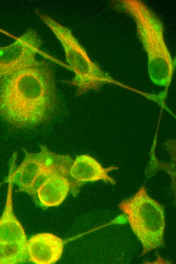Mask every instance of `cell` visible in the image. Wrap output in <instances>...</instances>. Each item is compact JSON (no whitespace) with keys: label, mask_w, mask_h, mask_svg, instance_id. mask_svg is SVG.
I'll return each instance as SVG.
<instances>
[{"label":"cell","mask_w":176,"mask_h":264,"mask_svg":"<svg viewBox=\"0 0 176 264\" xmlns=\"http://www.w3.org/2000/svg\"><path fill=\"white\" fill-rule=\"evenodd\" d=\"M37 14L62 45L66 60L75 74L74 78L68 83L76 87V96L90 90L98 91L106 84H119L91 59L68 27L47 15L40 12Z\"/></svg>","instance_id":"3"},{"label":"cell","mask_w":176,"mask_h":264,"mask_svg":"<svg viewBox=\"0 0 176 264\" xmlns=\"http://www.w3.org/2000/svg\"><path fill=\"white\" fill-rule=\"evenodd\" d=\"M61 108L54 73L43 61L0 79V118L15 128L46 124Z\"/></svg>","instance_id":"1"},{"label":"cell","mask_w":176,"mask_h":264,"mask_svg":"<svg viewBox=\"0 0 176 264\" xmlns=\"http://www.w3.org/2000/svg\"><path fill=\"white\" fill-rule=\"evenodd\" d=\"M64 246V241L53 234H35L27 240L29 260L36 264L55 263L61 258Z\"/></svg>","instance_id":"7"},{"label":"cell","mask_w":176,"mask_h":264,"mask_svg":"<svg viewBox=\"0 0 176 264\" xmlns=\"http://www.w3.org/2000/svg\"><path fill=\"white\" fill-rule=\"evenodd\" d=\"M69 192L76 196V191L70 174L56 173L49 177L36 190L37 202L43 207L58 206L67 197Z\"/></svg>","instance_id":"9"},{"label":"cell","mask_w":176,"mask_h":264,"mask_svg":"<svg viewBox=\"0 0 176 264\" xmlns=\"http://www.w3.org/2000/svg\"><path fill=\"white\" fill-rule=\"evenodd\" d=\"M41 43L36 31L29 28L11 45L0 46V79L41 64L42 61L38 60L36 56Z\"/></svg>","instance_id":"6"},{"label":"cell","mask_w":176,"mask_h":264,"mask_svg":"<svg viewBox=\"0 0 176 264\" xmlns=\"http://www.w3.org/2000/svg\"><path fill=\"white\" fill-rule=\"evenodd\" d=\"M113 4L116 10L126 13L135 21L137 35L147 55L151 80L157 85L167 88L175 62L166 45L160 18L140 0H119Z\"/></svg>","instance_id":"2"},{"label":"cell","mask_w":176,"mask_h":264,"mask_svg":"<svg viewBox=\"0 0 176 264\" xmlns=\"http://www.w3.org/2000/svg\"><path fill=\"white\" fill-rule=\"evenodd\" d=\"M117 167H103L94 158L87 154L76 156L73 161L70 170V176L76 191L84 183L103 180L114 184L115 182L108 173Z\"/></svg>","instance_id":"8"},{"label":"cell","mask_w":176,"mask_h":264,"mask_svg":"<svg viewBox=\"0 0 176 264\" xmlns=\"http://www.w3.org/2000/svg\"><path fill=\"white\" fill-rule=\"evenodd\" d=\"M27 242H0V264H20L29 262Z\"/></svg>","instance_id":"11"},{"label":"cell","mask_w":176,"mask_h":264,"mask_svg":"<svg viewBox=\"0 0 176 264\" xmlns=\"http://www.w3.org/2000/svg\"><path fill=\"white\" fill-rule=\"evenodd\" d=\"M24 151L20 166L15 171L10 169L13 184L17 186L16 191L27 193L37 202L36 192L41 183L56 173L70 174L73 160L68 155L52 152L45 146L37 153Z\"/></svg>","instance_id":"5"},{"label":"cell","mask_w":176,"mask_h":264,"mask_svg":"<svg viewBox=\"0 0 176 264\" xmlns=\"http://www.w3.org/2000/svg\"><path fill=\"white\" fill-rule=\"evenodd\" d=\"M119 207L142 244V255L164 246V208L148 195L144 186L131 197L122 201Z\"/></svg>","instance_id":"4"},{"label":"cell","mask_w":176,"mask_h":264,"mask_svg":"<svg viewBox=\"0 0 176 264\" xmlns=\"http://www.w3.org/2000/svg\"><path fill=\"white\" fill-rule=\"evenodd\" d=\"M8 188L6 204L0 217V242H27L25 231L15 215L12 199L13 182L10 170L8 177Z\"/></svg>","instance_id":"10"}]
</instances>
